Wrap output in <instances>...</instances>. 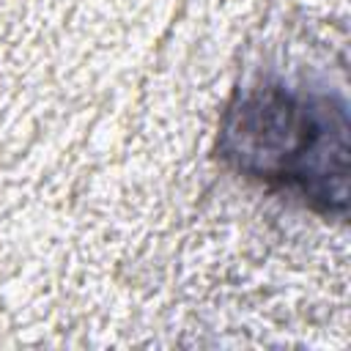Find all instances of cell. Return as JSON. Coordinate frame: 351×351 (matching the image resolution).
<instances>
[{"label":"cell","instance_id":"6da1fadb","mask_svg":"<svg viewBox=\"0 0 351 351\" xmlns=\"http://www.w3.org/2000/svg\"><path fill=\"white\" fill-rule=\"evenodd\" d=\"M219 162L250 184L285 195L318 217L348 211L351 121L332 90L258 80L239 88L217 129Z\"/></svg>","mask_w":351,"mask_h":351}]
</instances>
